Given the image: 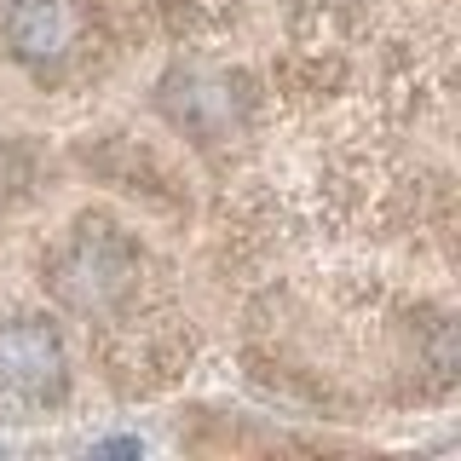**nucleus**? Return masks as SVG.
Wrapping results in <instances>:
<instances>
[{"instance_id": "nucleus-1", "label": "nucleus", "mask_w": 461, "mask_h": 461, "mask_svg": "<svg viewBox=\"0 0 461 461\" xmlns=\"http://www.w3.org/2000/svg\"><path fill=\"white\" fill-rule=\"evenodd\" d=\"M139 283V242L104 213H86L69 225V237L47 254V288L64 312L104 317Z\"/></svg>"}, {"instance_id": "nucleus-4", "label": "nucleus", "mask_w": 461, "mask_h": 461, "mask_svg": "<svg viewBox=\"0 0 461 461\" xmlns=\"http://www.w3.org/2000/svg\"><path fill=\"white\" fill-rule=\"evenodd\" d=\"M162 104H167V115L185 127V133H196V139H225L230 127H237V115H242V93H237L225 76L185 69V76L167 81Z\"/></svg>"}, {"instance_id": "nucleus-5", "label": "nucleus", "mask_w": 461, "mask_h": 461, "mask_svg": "<svg viewBox=\"0 0 461 461\" xmlns=\"http://www.w3.org/2000/svg\"><path fill=\"white\" fill-rule=\"evenodd\" d=\"M35 191V150L23 139H0V208Z\"/></svg>"}, {"instance_id": "nucleus-3", "label": "nucleus", "mask_w": 461, "mask_h": 461, "mask_svg": "<svg viewBox=\"0 0 461 461\" xmlns=\"http://www.w3.org/2000/svg\"><path fill=\"white\" fill-rule=\"evenodd\" d=\"M0 29H6V52L18 64L47 69L69 58V47L81 35V12H76V0H12Z\"/></svg>"}, {"instance_id": "nucleus-2", "label": "nucleus", "mask_w": 461, "mask_h": 461, "mask_svg": "<svg viewBox=\"0 0 461 461\" xmlns=\"http://www.w3.org/2000/svg\"><path fill=\"white\" fill-rule=\"evenodd\" d=\"M69 386V357L52 323L41 317H18L0 323V393L18 403H52Z\"/></svg>"}]
</instances>
